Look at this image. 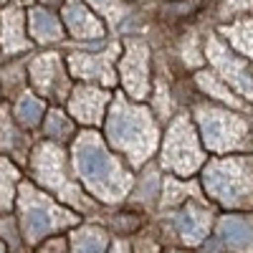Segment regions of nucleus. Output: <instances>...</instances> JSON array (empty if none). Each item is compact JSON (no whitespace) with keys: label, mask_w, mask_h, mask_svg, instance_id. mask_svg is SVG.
<instances>
[{"label":"nucleus","mask_w":253,"mask_h":253,"mask_svg":"<svg viewBox=\"0 0 253 253\" xmlns=\"http://www.w3.org/2000/svg\"><path fill=\"white\" fill-rule=\"evenodd\" d=\"M41 117H43V101H38V99L31 96V94L20 96L18 107H15V119H18V124L36 126V124L41 122Z\"/></svg>","instance_id":"obj_21"},{"label":"nucleus","mask_w":253,"mask_h":253,"mask_svg":"<svg viewBox=\"0 0 253 253\" xmlns=\"http://www.w3.org/2000/svg\"><path fill=\"white\" fill-rule=\"evenodd\" d=\"M218 238L233 253H253V218L251 215H225V218H220Z\"/></svg>","instance_id":"obj_15"},{"label":"nucleus","mask_w":253,"mask_h":253,"mask_svg":"<svg viewBox=\"0 0 253 253\" xmlns=\"http://www.w3.org/2000/svg\"><path fill=\"white\" fill-rule=\"evenodd\" d=\"M104 132H107V142L114 150L129 157V165H142L157 150L160 132L155 117L126 96H117L109 104Z\"/></svg>","instance_id":"obj_2"},{"label":"nucleus","mask_w":253,"mask_h":253,"mask_svg":"<svg viewBox=\"0 0 253 253\" xmlns=\"http://www.w3.org/2000/svg\"><path fill=\"white\" fill-rule=\"evenodd\" d=\"M195 79H198V86H200L208 96H213V99L228 104L230 109H243V101L233 94V89H230L218 74H213V71H198Z\"/></svg>","instance_id":"obj_19"},{"label":"nucleus","mask_w":253,"mask_h":253,"mask_svg":"<svg viewBox=\"0 0 253 253\" xmlns=\"http://www.w3.org/2000/svg\"><path fill=\"white\" fill-rule=\"evenodd\" d=\"M28 28L38 43H53V41L63 38L58 18L48 8H31L28 10Z\"/></svg>","instance_id":"obj_17"},{"label":"nucleus","mask_w":253,"mask_h":253,"mask_svg":"<svg viewBox=\"0 0 253 253\" xmlns=\"http://www.w3.org/2000/svg\"><path fill=\"white\" fill-rule=\"evenodd\" d=\"M190 190H193V187H190L187 182H180L177 177H167L165 180V205H175V203H180L187 193H190Z\"/></svg>","instance_id":"obj_24"},{"label":"nucleus","mask_w":253,"mask_h":253,"mask_svg":"<svg viewBox=\"0 0 253 253\" xmlns=\"http://www.w3.org/2000/svg\"><path fill=\"white\" fill-rule=\"evenodd\" d=\"M109 253H129V248H126V246H124V243H114V246H112V251H109Z\"/></svg>","instance_id":"obj_29"},{"label":"nucleus","mask_w":253,"mask_h":253,"mask_svg":"<svg viewBox=\"0 0 253 253\" xmlns=\"http://www.w3.org/2000/svg\"><path fill=\"white\" fill-rule=\"evenodd\" d=\"M220 33L246 61L253 63V18H243V20H236V23H228V26L220 28Z\"/></svg>","instance_id":"obj_18"},{"label":"nucleus","mask_w":253,"mask_h":253,"mask_svg":"<svg viewBox=\"0 0 253 253\" xmlns=\"http://www.w3.org/2000/svg\"><path fill=\"white\" fill-rule=\"evenodd\" d=\"M74 162L81 182L86 185V190L94 198L104 203H119L129 195L132 187L129 170L117 160V155L109 152V147L101 142L99 134L89 132L76 142Z\"/></svg>","instance_id":"obj_1"},{"label":"nucleus","mask_w":253,"mask_h":253,"mask_svg":"<svg viewBox=\"0 0 253 253\" xmlns=\"http://www.w3.org/2000/svg\"><path fill=\"white\" fill-rule=\"evenodd\" d=\"M198 137L200 134L187 114L177 117L167 126V134L162 142V165L177 177H190L203 167L205 157H203V147Z\"/></svg>","instance_id":"obj_6"},{"label":"nucleus","mask_w":253,"mask_h":253,"mask_svg":"<svg viewBox=\"0 0 253 253\" xmlns=\"http://www.w3.org/2000/svg\"><path fill=\"white\" fill-rule=\"evenodd\" d=\"M20 215H23L20 223H23V236L28 243H38L56 230L76 223L74 213L56 205L48 195L38 193L31 185H20Z\"/></svg>","instance_id":"obj_5"},{"label":"nucleus","mask_w":253,"mask_h":253,"mask_svg":"<svg viewBox=\"0 0 253 253\" xmlns=\"http://www.w3.org/2000/svg\"><path fill=\"white\" fill-rule=\"evenodd\" d=\"M172 253H177V251H172Z\"/></svg>","instance_id":"obj_31"},{"label":"nucleus","mask_w":253,"mask_h":253,"mask_svg":"<svg viewBox=\"0 0 253 253\" xmlns=\"http://www.w3.org/2000/svg\"><path fill=\"white\" fill-rule=\"evenodd\" d=\"M31 79L33 84L51 99H66L69 91V76L66 66L56 53H48L43 58H36L31 63Z\"/></svg>","instance_id":"obj_10"},{"label":"nucleus","mask_w":253,"mask_h":253,"mask_svg":"<svg viewBox=\"0 0 253 253\" xmlns=\"http://www.w3.org/2000/svg\"><path fill=\"white\" fill-rule=\"evenodd\" d=\"M205 193L220 205L243 208L253 203V162L248 157H218L203 167Z\"/></svg>","instance_id":"obj_3"},{"label":"nucleus","mask_w":253,"mask_h":253,"mask_svg":"<svg viewBox=\"0 0 253 253\" xmlns=\"http://www.w3.org/2000/svg\"><path fill=\"white\" fill-rule=\"evenodd\" d=\"M246 8H253V0H225L220 13L228 18V15H236V13H241V10H246Z\"/></svg>","instance_id":"obj_27"},{"label":"nucleus","mask_w":253,"mask_h":253,"mask_svg":"<svg viewBox=\"0 0 253 253\" xmlns=\"http://www.w3.org/2000/svg\"><path fill=\"white\" fill-rule=\"evenodd\" d=\"M109 104H112L109 91L96 89V86H79V89L71 91L69 109L84 124H99L104 119V114H107Z\"/></svg>","instance_id":"obj_11"},{"label":"nucleus","mask_w":253,"mask_h":253,"mask_svg":"<svg viewBox=\"0 0 253 253\" xmlns=\"http://www.w3.org/2000/svg\"><path fill=\"white\" fill-rule=\"evenodd\" d=\"M69 69L79 79H91L104 86L114 84V58L109 53H71Z\"/></svg>","instance_id":"obj_13"},{"label":"nucleus","mask_w":253,"mask_h":253,"mask_svg":"<svg viewBox=\"0 0 253 253\" xmlns=\"http://www.w3.org/2000/svg\"><path fill=\"white\" fill-rule=\"evenodd\" d=\"M205 58L230 89H236L241 96L253 101V74L248 71V61L243 56L230 51L218 36H210L205 46Z\"/></svg>","instance_id":"obj_7"},{"label":"nucleus","mask_w":253,"mask_h":253,"mask_svg":"<svg viewBox=\"0 0 253 253\" xmlns=\"http://www.w3.org/2000/svg\"><path fill=\"white\" fill-rule=\"evenodd\" d=\"M63 251H66V243L61 238H46V248L38 253H63Z\"/></svg>","instance_id":"obj_28"},{"label":"nucleus","mask_w":253,"mask_h":253,"mask_svg":"<svg viewBox=\"0 0 253 253\" xmlns=\"http://www.w3.org/2000/svg\"><path fill=\"white\" fill-rule=\"evenodd\" d=\"M15 167L8 160H0V208H8L13 200V185H15Z\"/></svg>","instance_id":"obj_23"},{"label":"nucleus","mask_w":253,"mask_h":253,"mask_svg":"<svg viewBox=\"0 0 253 253\" xmlns=\"http://www.w3.org/2000/svg\"><path fill=\"white\" fill-rule=\"evenodd\" d=\"M198 132L203 137V144L210 152H236L248 144V124L243 117L228 112L213 104H200L195 109Z\"/></svg>","instance_id":"obj_4"},{"label":"nucleus","mask_w":253,"mask_h":253,"mask_svg":"<svg viewBox=\"0 0 253 253\" xmlns=\"http://www.w3.org/2000/svg\"><path fill=\"white\" fill-rule=\"evenodd\" d=\"M0 253H5V251H3V248H0Z\"/></svg>","instance_id":"obj_30"},{"label":"nucleus","mask_w":253,"mask_h":253,"mask_svg":"<svg viewBox=\"0 0 253 253\" xmlns=\"http://www.w3.org/2000/svg\"><path fill=\"white\" fill-rule=\"evenodd\" d=\"M33 172L38 182H43L46 187L56 190L63 200H71L74 205H89L84 200L81 190L71 187L66 180V162H63V150L56 144H41L33 155Z\"/></svg>","instance_id":"obj_8"},{"label":"nucleus","mask_w":253,"mask_h":253,"mask_svg":"<svg viewBox=\"0 0 253 253\" xmlns=\"http://www.w3.org/2000/svg\"><path fill=\"white\" fill-rule=\"evenodd\" d=\"M0 43L8 53L28 48V38H26V26H23V13L18 8H8L3 10L0 18Z\"/></svg>","instance_id":"obj_16"},{"label":"nucleus","mask_w":253,"mask_h":253,"mask_svg":"<svg viewBox=\"0 0 253 253\" xmlns=\"http://www.w3.org/2000/svg\"><path fill=\"white\" fill-rule=\"evenodd\" d=\"M109 238L101 228L86 225L71 236V253H107Z\"/></svg>","instance_id":"obj_20"},{"label":"nucleus","mask_w":253,"mask_h":253,"mask_svg":"<svg viewBox=\"0 0 253 253\" xmlns=\"http://www.w3.org/2000/svg\"><path fill=\"white\" fill-rule=\"evenodd\" d=\"M89 3H91L104 18H109L112 23H117V20L124 15V3H122V0H89Z\"/></svg>","instance_id":"obj_25"},{"label":"nucleus","mask_w":253,"mask_h":253,"mask_svg":"<svg viewBox=\"0 0 253 253\" xmlns=\"http://www.w3.org/2000/svg\"><path fill=\"white\" fill-rule=\"evenodd\" d=\"M43 129H46V137H51V139H71L74 137V122L63 112L53 109V112L46 114Z\"/></svg>","instance_id":"obj_22"},{"label":"nucleus","mask_w":253,"mask_h":253,"mask_svg":"<svg viewBox=\"0 0 253 253\" xmlns=\"http://www.w3.org/2000/svg\"><path fill=\"white\" fill-rule=\"evenodd\" d=\"M175 228L187 246H200L210 230V213L198 203H185L175 215Z\"/></svg>","instance_id":"obj_14"},{"label":"nucleus","mask_w":253,"mask_h":253,"mask_svg":"<svg viewBox=\"0 0 253 253\" xmlns=\"http://www.w3.org/2000/svg\"><path fill=\"white\" fill-rule=\"evenodd\" d=\"M61 15H63L66 31L79 41H86V38L96 41V38H101L104 33H107L104 31V23L86 8V3H81V0H66Z\"/></svg>","instance_id":"obj_12"},{"label":"nucleus","mask_w":253,"mask_h":253,"mask_svg":"<svg viewBox=\"0 0 253 253\" xmlns=\"http://www.w3.org/2000/svg\"><path fill=\"white\" fill-rule=\"evenodd\" d=\"M0 134H3V137H0V142H3L5 147H8V150H13V147H18V132L13 129V124H10V119H8V114L5 112H0Z\"/></svg>","instance_id":"obj_26"},{"label":"nucleus","mask_w":253,"mask_h":253,"mask_svg":"<svg viewBox=\"0 0 253 253\" xmlns=\"http://www.w3.org/2000/svg\"><path fill=\"white\" fill-rule=\"evenodd\" d=\"M122 86L129 99L142 101L150 94V48L139 38H129L124 43V53L119 61Z\"/></svg>","instance_id":"obj_9"},{"label":"nucleus","mask_w":253,"mask_h":253,"mask_svg":"<svg viewBox=\"0 0 253 253\" xmlns=\"http://www.w3.org/2000/svg\"><path fill=\"white\" fill-rule=\"evenodd\" d=\"M48 3H51V0H48Z\"/></svg>","instance_id":"obj_32"}]
</instances>
